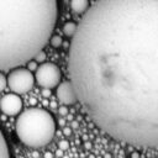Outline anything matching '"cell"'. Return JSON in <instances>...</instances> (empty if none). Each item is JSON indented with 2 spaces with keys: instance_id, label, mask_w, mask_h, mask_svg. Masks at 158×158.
<instances>
[{
  "instance_id": "obj_1",
  "label": "cell",
  "mask_w": 158,
  "mask_h": 158,
  "mask_svg": "<svg viewBox=\"0 0 158 158\" xmlns=\"http://www.w3.org/2000/svg\"><path fill=\"white\" fill-rule=\"evenodd\" d=\"M68 72L99 128L158 148V0H96L70 41Z\"/></svg>"
},
{
  "instance_id": "obj_2",
  "label": "cell",
  "mask_w": 158,
  "mask_h": 158,
  "mask_svg": "<svg viewBox=\"0 0 158 158\" xmlns=\"http://www.w3.org/2000/svg\"><path fill=\"white\" fill-rule=\"evenodd\" d=\"M57 0H0V72L43 51L57 22Z\"/></svg>"
},
{
  "instance_id": "obj_3",
  "label": "cell",
  "mask_w": 158,
  "mask_h": 158,
  "mask_svg": "<svg viewBox=\"0 0 158 158\" xmlns=\"http://www.w3.org/2000/svg\"><path fill=\"white\" fill-rule=\"evenodd\" d=\"M56 130L54 117L40 107L22 111L15 123L17 138L30 148H41L49 144L54 138Z\"/></svg>"
},
{
  "instance_id": "obj_4",
  "label": "cell",
  "mask_w": 158,
  "mask_h": 158,
  "mask_svg": "<svg viewBox=\"0 0 158 158\" xmlns=\"http://www.w3.org/2000/svg\"><path fill=\"white\" fill-rule=\"evenodd\" d=\"M35 74L27 68H15L7 75V86L14 94H26L35 85Z\"/></svg>"
},
{
  "instance_id": "obj_5",
  "label": "cell",
  "mask_w": 158,
  "mask_h": 158,
  "mask_svg": "<svg viewBox=\"0 0 158 158\" xmlns=\"http://www.w3.org/2000/svg\"><path fill=\"white\" fill-rule=\"evenodd\" d=\"M60 69L52 62H44L35 72L36 83L43 89H53L60 84Z\"/></svg>"
},
{
  "instance_id": "obj_6",
  "label": "cell",
  "mask_w": 158,
  "mask_h": 158,
  "mask_svg": "<svg viewBox=\"0 0 158 158\" xmlns=\"http://www.w3.org/2000/svg\"><path fill=\"white\" fill-rule=\"evenodd\" d=\"M0 110L7 116H19L22 111V100L17 94H5L0 99Z\"/></svg>"
},
{
  "instance_id": "obj_7",
  "label": "cell",
  "mask_w": 158,
  "mask_h": 158,
  "mask_svg": "<svg viewBox=\"0 0 158 158\" xmlns=\"http://www.w3.org/2000/svg\"><path fill=\"white\" fill-rule=\"evenodd\" d=\"M56 95H57L58 101L62 105H65V106L73 105V104H75L78 101V96H77L75 89H74V86H73L70 80L60 81V84L57 86Z\"/></svg>"
},
{
  "instance_id": "obj_8",
  "label": "cell",
  "mask_w": 158,
  "mask_h": 158,
  "mask_svg": "<svg viewBox=\"0 0 158 158\" xmlns=\"http://www.w3.org/2000/svg\"><path fill=\"white\" fill-rule=\"evenodd\" d=\"M89 9V0H70V10L77 15H85Z\"/></svg>"
},
{
  "instance_id": "obj_9",
  "label": "cell",
  "mask_w": 158,
  "mask_h": 158,
  "mask_svg": "<svg viewBox=\"0 0 158 158\" xmlns=\"http://www.w3.org/2000/svg\"><path fill=\"white\" fill-rule=\"evenodd\" d=\"M63 33L69 37V38H73L74 35L77 33V30H78V23H75L74 21H67L64 25H63Z\"/></svg>"
},
{
  "instance_id": "obj_10",
  "label": "cell",
  "mask_w": 158,
  "mask_h": 158,
  "mask_svg": "<svg viewBox=\"0 0 158 158\" xmlns=\"http://www.w3.org/2000/svg\"><path fill=\"white\" fill-rule=\"evenodd\" d=\"M0 158H10V152H9L7 142H6L1 130H0Z\"/></svg>"
},
{
  "instance_id": "obj_11",
  "label": "cell",
  "mask_w": 158,
  "mask_h": 158,
  "mask_svg": "<svg viewBox=\"0 0 158 158\" xmlns=\"http://www.w3.org/2000/svg\"><path fill=\"white\" fill-rule=\"evenodd\" d=\"M49 44L53 47V48H59L62 44H63V40L60 36L58 35H52V37L49 38Z\"/></svg>"
},
{
  "instance_id": "obj_12",
  "label": "cell",
  "mask_w": 158,
  "mask_h": 158,
  "mask_svg": "<svg viewBox=\"0 0 158 158\" xmlns=\"http://www.w3.org/2000/svg\"><path fill=\"white\" fill-rule=\"evenodd\" d=\"M6 86H7V77H5L2 72H0V93H2Z\"/></svg>"
},
{
  "instance_id": "obj_13",
  "label": "cell",
  "mask_w": 158,
  "mask_h": 158,
  "mask_svg": "<svg viewBox=\"0 0 158 158\" xmlns=\"http://www.w3.org/2000/svg\"><path fill=\"white\" fill-rule=\"evenodd\" d=\"M38 64H42V63H44L46 62V53H44V51H41L40 53H37L36 54V57L33 58Z\"/></svg>"
},
{
  "instance_id": "obj_14",
  "label": "cell",
  "mask_w": 158,
  "mask_h": 158,
  "mask_svg": "<svg viewBox=\"0 0 158 158\" xmlns=\"http://www.w3.org/2000/svg\"><path fill=\"white\" fill-rule=\"evenodd\" d=\"M38 65H40V64H38L35 59H32V60H30V62L27 63V69H28L30 72H32V73H33V72H36V70H37Z\"/></svg>"
},
{
  "instance_id": "obj_15",
  "label": "cell",
  "mask_w": 158,
  "mask_h": 158,
  "mask_svg": "<svg viewBox=\"0 0 158 158\" xmlns=\"http://www.w3.org/2000/svg\"><path fill=\"white\" fill-rule=\"evenodd\" d=\"M58 148L60 149V151H67L68 148H69V142L67 141V139H60L59 142H58Z\"/></svg>"
},
{
  "instance_id": "obj_16",
  "label": "cell",
  "mask_w": 158,
  "mask_h": 158,
  "mask_svg": "<svg viewBox=\"0 0 158 158\" xmlns=\"http://www.w3.org/2000/svg\"><path fill=\"white\" fill-rule=\"evenodd\" d=\"M58 114H59L60 116H67V115L69 114L68 106H65V105H60V106L58 107Z\"/></svg>"
},
{
  "instance_id": "obj_17",
  "label": "cell",
  "mask_w": 158,
  "mask_h": 158,
  "mask_svg": "<svg viewBox=\"0 0 158 158\" xmlns=\"http://www.w3.org/2000/svg\"><path fill=\"white\" fill-rule=\"evenodd\" d=\"M63 135L64 136H70L72 135V128L70 127H63Z\"/></svg>"
},
{
  "instance_id": "obj_18",
  "label": "cell",
  "mask_w": 158,
  "mask_h": 158,
  "mask_svg": "<svg viewBox=\"0 0 158 158\" xmlns=\"http://www.w3.org/2000/svg\"><path fill=\"white\" fill-rule=\"evenodd\" d=\"M42 95H43L44 98H49V96H51V90H49V89H43Z\"/></svg>"
},
{
  "instance_id": "obj_19",
  "label": "cell",
  "mask_w": 158,
  "mask_h": 158,
  "mask_svg": "<svg viewBox=\"0 0 158 158\" xmlns=\"http://www.w3.org/2000/svg\"><path fill=\"white\" fill-rule=\"evenodd\" d=\"M43 158H54V154L52 152H44L43 153Z\"/></svg>"
},
{
  "instance_id": "obj_20",
  "label": "cell",
  "mask_w": 158,
  "mask_h": 158,
  "mask_svg": "<svg viewBox=\"0 0 158 158\" xmlns=\"http://www.w3.org/2000/svg\"><path fill=\"white\" fill-rule=\"evenodd\" d=\"M130 158H139V153L138 152H131L130 153Z\"/></svg>"
},
{
  "instance_id": "obj_21",
  "label": "cell",
  "mask_w": 158,
  "mask_h": 158,
  "mask_svg": "<svg viewBox=\"0 0 158 158\" xmlns=\"http://www.w3.org/2000/svg\"><path fill=\"white\" fill-rule=\"evenodd\" d=\"M84 147H85L86 149H90V148H91V143H90L89 141H86V142H84Z\"/></svg>"
},
{
  "instance_id": "obj_22",
  "label": "cell",
  "mask_w": 158,
  "mask_h": 158,
  "mask_svg": "<svg viewBox=\"0 0 158 158\" xmlns=\"http://www.w3.org/2000/svg\"><path fill=\"white\" fill-rule=\"evenodd\" d=\"M79 125H78V121H72V128H78Z\"/></svg>"
},
{
  "instance_id": "obj_23",
  "label": "cell",
  "mask_w": 158,
  "mask_h": 158,
  "mask_svg": "<svg viewBox=\"0 0 158 158\" xmlns=\"http://www.w3.org/2000/svg\"><path fill=\"white\" fill-rule=\"evenodd\" d=\"M62 152H63V151H60V149H59V151L57 152V157H62Z\"/></svg>"
}]
</instances>
